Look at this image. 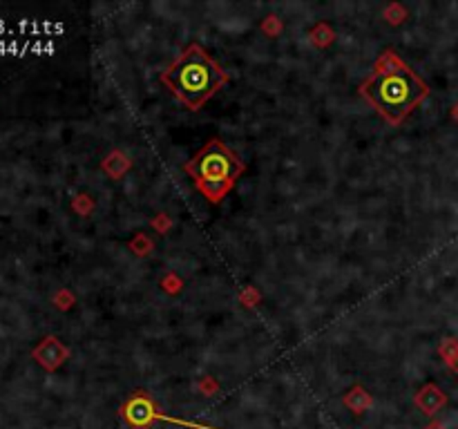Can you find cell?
I'll return each mask as SVG.
<instances>
[{
	"instance_id": "obj_2",
	"label": "cell",
	"mask_w": 458,
	"mask_h": 429,
	"mask_svg": "<svg viewBox=\"0 0 458 429\" xmlns=\"http://www.w3.org/2000/svg\"><path fill=\"white\" fill-rule=\"evenodd\" d=\"M161 81L188 110H199L228 81V74L202 45L192 43L168 65Z\"/></svg>"
},
{
	"instance_id": "obj_1",
	"label": "cell",
	"mask_w": 458,
	"mask_h": 429,
	"mask_svg": "<svg viewBox=\"0 0 458 429\" xmlns=\"http://www.w3.org/2000/svg\"><path fill=\"white\" fill-rule=\"evenodd\" d=\"M360 92L385 121L400 125L418 108V103L427 99L429 87L394 51H385Z\"/></svg>"
},
{
	"instance_id": "obj_4",
	"label": "cell",
	"mask_w": 458,
	"mask_h": 429,
	"mask_svg": "<svg viewBox=\"0 0 458 429\" xmlns=\"http://www.w3.org/2000/svg\"><path fill=\"white\" fill-rule=\"evenodd\" d=\"M0 30H3V23H0Z\"/></svg>"
},
{
	"instance_id": "obj_3",
	"label": "cell",
	"mask_w": 458,
	"mask_h": 429,
	"mask_svg": "<svg viewBox=\"0 0 458 429\" xmlns=\"http://www.w3.org/2000/svg\"><path fill=\"white\" fill-rule=\"evenodd\" d=\"M183 168L208 201L221 204L246 170V163L224 141L211 139Z\"/></svg>"
}]
</instances>
